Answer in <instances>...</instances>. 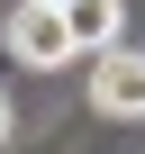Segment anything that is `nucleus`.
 <instances>
[{
	"mask_svg": "<svg viewBox=\"0 0 145 154\" xmlns=\"http://www.w3.org/2000/svg\"><path fill=\"white\" fill-rule=\"evenodd\" d=\"M91 109H100V118H145V54H136V45L91 54Z\"/></svg>",
	"mask_w": 145,
	"mask_h": 154,
	"instance_id": "nucleus-1",
	"label": "nucleus"
},
{
	"mask_svg": "<svg viewBox=\"0 0 145 154\" xmlns=\"http://www.w3.org/2000/svg\"><path fill=\"white\" fill-rule=\"evenodd\" d=\"M9 54H18L27 72H54V63H72L63 9H45V0H18V9H9Z\"/></svg>",
	"mask_w": 145,
	"mask_h": 154,
	"instance_id": "nucleus-2",
	"label": "nucleus"
},
{
	"mask_svg": "<svg viewBox=\"0 0 145 154\" xmlns=\"http://www.w3.org/2000/svg\"><path fill=\"white\" fill-rule=\"evenodd\" d=\"M63 36H72V54L127 45V36H118V0H63Z\"/></svg>",
	"mask_w": 145,
	"mask_h": 154,
	"instance_id": "nucleus-3",
	"label": "nucleus"
},
{
	"mask_svg": "<svg viewBox=\"0 0 145 154\" xmlns=\"http://www.w3.org/2000/svg\"><path fill=\"white\" fill-rule=\"evenodd\" d=\"M0 136H9V100H0Z\"/></svg>",
	"mask_w": 145,
	"mask_h": 154,
	"instance_id": "nucleus-4",
	"label": "nucleus"
},
{
	"mask_svg": "<svg viewBox=\"0 0 145 154\" xmlns=\"http://www.w3.org/2000/svg\"><path fill=\"white\" fill-rule=\"evenodd\" d=\"M45 9H63V0H45Z\"/></svg>",
	"mask_w": 145,
	"mask_h": 154,
	"instance_id": "nucleus-5",
	"label": "nucleus"
}]
</instances>
